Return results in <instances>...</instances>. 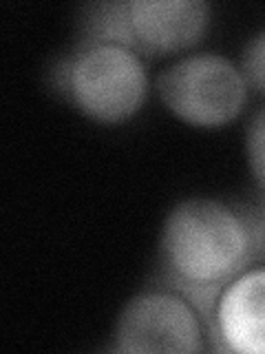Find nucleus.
<instances>
[{"mask_svg": "<svg viewBox=\"0 0 265 354\" xmlns=\"http://www.w3.org/2000/svg\"><path fill=\"white\" fill-rule=\"evenodd\" d=\"M254 252V230L239 210L215 197L177 202L161 224L164 268L181 290L215 299L246 270Z\"/></svg>", "mask_w": 265, "mask_h": 354, "instance_id": "1", "label": "nucleus"}, {"mask_svg": "<svg viewBox=\"0 0 265 354\" xmlns=\"http://www.w3.org/2000/svg\"><path fill=\"white\" fill-rule=\"evenodd\" d=\"M66 91L86 118L115 124L132 118L146 102L148 71L126 44L95 40L69 62Z\"/></svg>", "mask_w": 265, "mask_h": 354, "instance_id": "2", "label": "nucleus"}, {"mask_svg": "<svg viewBox=\"0 0 265 354\" xmlns=\"http://www.w3.org/2000/svg\"><path fill=\"white\" fill-rule=\"evenodd\" d=\"M157 91L170 113L197 129H219L246 106L248 82L239 64L221 53H190L170 62L157 77Z\"/></svg>", "mask_w": 265, "mask_h": 354, "instance_id": "3", "label": "nucleus"}, {"mask_svg": "<svg viewBox=\"0 0 265 354\" xmlns=\"http://www.w3.org/2000/svg\"><path fill=\"white\" fill-rule=\"evenodd\" d=\"M104 9L97 40L161 55L190 49L202 40L210 20V7L204 0H128Z\"/></svg>", "mask_w": 265, "mask_h": 354, "instance_id": "4", "label": "nucleus"}, {"mask_svg": "<svg viewBox=\"0 0 265 354\" xmlns=\"http://www.w3.org/2000/svg\"><path fill=\"white\" fill-rule=\"evenodd\" d=\"M115 348L128 354L202 352L204 328L184 297L166 290L139 292L128 299L115 321Z\"/></svg>", "mask_w": 265, "mask_h": 354, "instance_id": "5", "label": "nucleus"}, {"mask_svg": "<svg viewBox=\"0 0 265 354\" xmlns=\"http://www.w3.org/2000/svg\"><path fill=\"white\" fill-rule=\"evenodd\" d=\"M219 341L226 350L265 354V268L243 270L213 306Z\"/></svg>", "mask_w": 265, "mask_h": 354, "instance_id": "6", "label": "nucleus"}, {"mask_svg": "<svg viewBox=\"0 0 265 354\" xmlns=\"http://www.w3.org/2000/svg\"><path fill=\"white\" fill-rule=\"evenodd\" d=\"M239 69L248 86L265 93V29L257 31L241 51Z\"/></svg>", "mask_w": 265, "mask_h": 354, "instance_id": "7", "label": "nucleus"}, {"mask_svg": "<svg viewBox=\"0 0 265 354\" xmlns=\"http://www.w3.org/2000/svg\"><path fill=\"white\" fill-rule=\"evenodd\" d=\"M246 153L254 180L265 191V109L252 115L246 129Z\"/></svg>", "mask_w": 265, "mask_h": 354, "instance_id": "8", "label": "nucleus"}]
</instances>
